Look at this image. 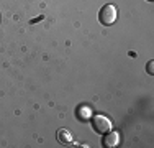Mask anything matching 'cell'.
<instances>
[{
    "label": "cell",
    "instance_id": "1",
    "mask_svg": "<svg viewBox=\"0 0 154 148\" xmlns=\"http://www.w3.org/2000/svg\"><path fill=\"white\" fill-rule=\"evenodd\" d=\"M116 18H118V10H116L115 5H103L100 8V13H98V21H100L102 25H105V27H108V25H113L116 21Z\"/></svg>",
    "mask_w": 154,
    "mask_h": 148
},
{
    "label": "cell",
    "instance_id": "2",
    "mask_svg": "<svg viewBox=\"0 0 154 148\" xmlns=\"http://www.w3.org/2000/svg\"><path fill=\"white\" fill-rule=\"evenodd\" d=\"M90 122H92V128L97 133H107V132H110L112 130V120L110 118H107L105 115H92L90 117Z\"/></svg>",
    "mask_w": 154,
    "mask_h": 148
},
{
    "label": "cell",
    "instance_id": "3",
    "mask_svg": "<svg viewBox=\"0 0 154 148\" xmlns=\"http://www.w3.org/2000/svg\"><path fill=\"white\" fill-rule=\"evenodd\" d=\"M103 140H102V145L107 146V148H113V146H118L120 143V133L118 132H107L103 133Z\"/></svg>",
    "mask_w": 154,
    "mask_h": 148
},
{
    "label": "cell",
    "instance_id": "4",
    "mask_svg": "<svg viewBox=\"0 0 154 148\" xmlns=\"http://www.w3.org/2000/svg\"><path fill=\"white\" fill-rule=\"evenodd\" d=\"M57 142H59L61 145H69V143L72 142V133L69 132L67 128L57 130Z\"/></svg>",
    "mask_w": 154,
    "mask_h": 148
},
{
    "label": "cell",
    "instance_id": "5",
    "mask_svg": "<svg viewBox=\"0 0 154 148\" xmlns=\"http://www.w3.org/2000/svg\"><path fill=\"white\" fill-rule=\"evenodd\" d=\"M75 115L80 118V120H90L92 117V109L89 105H80L79 109L75 110Z\"/></svg>",
    "mask_w": 154,
    "mask_h": 148
},
{
    "label": "cell",
    "instance_id": "6",
    "mask_svg": "<svg viewBox=\"0 0 154 148\" xmlns=\"http://www.w3.org/2000/svg\"><path fill=\"white\" fill-rule=\"evenodd\" d=\"M148 72L149 74H154V61H149L148 63Z\"/></svg>",
    "mask_w": 154,
    "mask_h": 148
},
{
    "label": "cell",
    "instance_id": "7",
    "mask_svg": "<svg viewBox=\"0 0 154 148\" xmlns=\"http://www.w3.org/2000/svg\"><path fill=\"white\" fill-rule=\"evenodd\" d=\"M149 2H152V0H149Z\"/></svg>",
    "mask_w": 154,
    "mask_h": 148
}]
</instances>
